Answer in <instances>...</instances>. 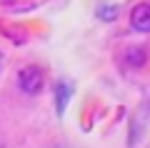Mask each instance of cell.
<instances>
[{
  "label": "cell",
  "instance_id": "obj_1",
  "mask_svg": "<svg viewBox=\"0 0 150 148\" xmlns=\"http://www.w3.org/2000/svg\"><path fill=\"white\" fill-rule=\"evenodd\" d=\"M18 85L25 95H38L43 90V70L38 65H23L18 73Z\"/></svg>",
  "mask_w": 150,
  "mask_h": 148
},
{
  "label": "cell",
  "instance_id": "obj_2",
  "mask_svg": "<svg viewBox=\"0 0 150 148\" xmlns=\"http://www.w3.org/2000/svg\"><path fill=\"white\" fill-rule=\"evenodd\" d=\"M130 25L138 33H150V5L148 3H140L130 10Z\"/></svg>",
  "mask_w": 150,
  "mask_h": 148
},
{
  "label": "cell",
  "instance_id": "obj_3",
  "mask_svg": "<svg viewBox=\"0 0 150 148\" xmlns=\"http://www.w3.org/2000/svg\"><path fill=\"white\" fill-rule=\"evenodd\" d=\"M123 60H125V65H130V68H143V65L148 63V50H145L143 45H130L128 50H125Z\"/></svg>",
  "mask_w": 150,
  "mask_h": 148
},
{
  "label": "cell",
  "instance_id": "obj_4",
  "mask_svg": "<svg viewBox=\"0 0 150 148\" xmlns=\"http://www.w3.org/2000/svg\"><path fill=\"white\" fill-rule=\"evenodd\" d=\"M70 95H73V88H70V83L68 80H60L58 85H55V103H58V113H63L65 111V106H68V101H70Z\"/></svg>",
  "mask_w": 150,
  "mask_h": 148
},
{
  "label": "cell",
  "instance_id": "obj_5",
  "mask_svg": "<svg viewBox=\"0 0 150 148\" xmlns=\"http://www.w3.org/2000/svg\"><path fill=\"white\" fill-rule=\"evenodd\" d=\"M98 18L100 20H112V18H118V5H103V8H98Z\"/></svg>",
  "mask_w": 150,
  "mask_h": 148
}]
</instances>
